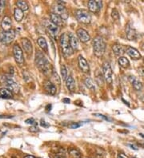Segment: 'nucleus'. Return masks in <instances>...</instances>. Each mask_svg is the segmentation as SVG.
<instances>
[{"label":"nucleus","mask_w":144,"mask_h":158,"mask_svg":"<svg viewBox=\"0 0 144 158\" xmlns=\"http://www.w3.org/2000/svg\"><path fill=\"white\" fill-rule=\"evenodd\" d=\"M35 65L42 73L47 74L50 71V63L48 60L41 51H37L35 54Z\"/></svg>","instance_id":"1"},{"label":"nucleus","mask_w":144,"mask_h":158,"mask_svg":"<svg viewBox=\"0 0 144 158\" xmlns=\"http://www.w3.org/2000/svg\"><path fill=\"white\" fill-rule=\"evenodd\" d=\"M106 50V43L101 36H97L93 39L94 54L97 57H102Z\"/></svg>","instance_id":"2"},{"label":"nucleus","mask_w":144,"mask_h":158,"mask_svg":"<svg viewBox=\"0 0 144 158\" xmlns=\"http://www.w3.org/2000/svg\"><path fill=\"white\" fill-rule=\"evenodd\" d=\"M59 42H60V46L63 54L65 55L66 57L71 56L74 53V50L72 49L71 46H70V41H69V36L67 33H63V35H61Z\"/></svg>","instance_id":"3"},{"label":"nucleus","mask_w":144,"mask_h":158,"mask_svg":"<svg viewBox=\"0 0 144 158\" xmlns=\"http://www.w3.org/2000/svg\"><path fill=\"white\" fill-rule=\"evenodd\" d=\"M2 82L6 85L7 89H9L11 91L14 93H18L19 91V84L13 79L11 75H3L1 78Z\"/></svg>","instance_id":"4"},{"label":"nucleus","mask_w":144,"mask_h":158,"mask_svg":"<svg viewBox=\"0 0 144 158\" xmlns=\"http://www.w3.org/2000/svg\"><path fill=\"white\" fill-rule=\"evenodd\" d=\"M76 18L79 22L84 24H88L91 23V16L90 13L86 10H78L75 13Z\"/></svg>","instance_id":"5"},{"label":"nucleus","mask_w":144,"mask_h":158,"mask_svg":"<svg viewBox=\"0 0 144 158\" xmlns=\"http://www.w3.org/2000/svg\"><path fill=\"white\" fill-rule=\"evenodd\" d=\"M15 38V33L14 30L2 31L0 33V42L3 44H10L13 42Z\"/></svg>","instance_id":"6"},{"label":"nucleus","mask_w":144,"mask_h":158,"mask_svg":"<svg viewBox=\"0 0 144 158\" xmlns=\"http://www.w3.org/2000/svg\"><path fill=\"white\" fill-rule=\"evenodd\" d=\"M13 54H14V57L15 59V62L19 65L22 66L24 63V57H23V53L22 51L21 47L18 45L15 44L13 47Z\"/></svg>","instance_id":"7"},{"label":"nucleus","mask_w":144,"mask_h":158,"mask_svg":"<svg viewBox=\"0 0 144 158\" xmlns=\"http://www.w3.org/2000/svg\"><path fill=\"white\" fill-rule=\"evenodd\" d=\"M102 73L106 82L108 84H111L112 82V75H113V72L110 64L108 62H104L102 65Z\"/></svg>","instance_id":"8"},{"label":"nucleus","mask_w":144,"mask_h":158,"mask_svg":"<svg viewBox=\"0 0 144 158\" xmlns=\"http://www.w3.org/2000/svg\"><path fill=\"white\" fill-rule=\"evenodd\" d=\"M44 26L46 29L47 30V31L50 33V35L54 37L58 35V31H59V28H58V26L55 25L53 23H51V22L48 20L44 21Z\"/></svg>","instance_id":"9"},{"label":"nucleus","mask_w":144,"mask_h":158,"mask_svg":"<svg viewBox=\"0 0 144 158\" xmlns=\"http://www.w3.org/2000/svg\"><path fill=\"white\" fill-rule=\"evenodd\" d=\"M53 10L55 14L59 15L61 18H63V20H66L68 18V14L67 11V9H66L64 6H63V5H59L57 3V5L54 7Z\"/></svg>","instance_id":"10"},{"label":"nucleus","mask_w":144,"mask_h":158,"mask_svg":"<svg viewBox=\"0 0 144 158\" xmlns=\"http://www.w3.org/2000/svg\"><path fill=\"white\" fill-rule=\"evenodd\" d=\"M102 1H99V0H97V1L91 0V1H89L88 2V8L89 10H90V11L94 12V13L99 11L102 8Z\"/></svg>","instance_id":"11"},{"label":"nucleus","mask_w":144,"mask_h":158,"mask_svg":"<svg viewBox=\"0 0 144 158\" xmlns=\"http://www.w3.org/2000/svg\"><path fill=\"white\" fill-rule=\"evenodd\" d=\"M76 34L78 38H79V40L82 42H88L91 39V36L88 34V32L84 30V29H83V28L78 29L76 31Z\"/></svg>","instance_id":"12"},{"label":"nucleus","mask_w":144,"mask_h":158,"mask_svg":"<svg viewBox=\"0 0 144 158\" xmlns=\"http://www.w3.org/2000/svg\"><path fill=\"white\" fill-rule=\"evenodd\" d=\"M78 62H79V67L81 69V70L84 73H88L90 71V67H89L86 60L82 55H79L78 57Z\"/></svg>","instance_id":"13"},{"label":"nucleus","mask_w":144,"mask_h":158,"mask_svg":"<svg viewBox=\"0 0 144 158\" xmlns=\"http://www.w3.org/2000/svg\"><path fill=\"white\" fill-rule=\"evenodd\" d=\"M126 35H127V38L129 40H130V41L135 40V39H136V37H137V32H136V30H135L130 24H127V27H126Z\"/></svg>","instance_id":"14"},{"label":"nucleus","mask_w":144,"mask_h":158,"mask_svg":"<svg viewBox=\"0 0 144 158\" xmlns=\"http://www.w3.org/2000/svg\"><path fill=\"white\" fill-rule=\"evenodd\" d=\"M128 79L130 81V82L131 83V85H132V86L134 87V89L138 90V91H139V90H141V89H142V82H140L136 77H135V76L133 75H130L129 76Z\"/></svg>","instance_id":"15"},{"label":"nucleus","mask_w":144,"mask_h":158,"mask_svg":"<svg viewBox=\"0 0 144 158\" xmlns=\"http://www.w3.org/2000/svg\"><path fill=\"white\" fill-rule=\"evenodd\" d=\"M127 54L129 56H130L132 59L134 60H138L141 58V54L140 53L136 50L135 48H133L131 46H128L127 48V51H126Z\"/></svg>","instance_id":"16"},{"label":"nucleus","mask_w":144,"mask_h":158,"mask_svg":"<svg viewBox=\"0 0 144 158\" xmlns=\"http://www.w3.org/2000/svg\"><path fill=\"white\" fill-rule=\"evenodd\" d=\"M22 44H23V47L25 52L27 54H31L32 53V44L28 39H22Z\"/></svg>","instance_id":"17"},{"label":"nucleus","mask_w":144,"mask_h":158,"mask_svg":"<svg viewBox=\"0 0 144 158\" xmlns=\"http://www.w3.org/2000/svg\"><path fill=\"white\" fill-rule=\"evenodd\" d=\"M12 26V22L11 19L9 18L8 16H5L2 19V23H1V26L3 29L4 31H8V30H11V28Z\"/></svg>","instance_id":"18"},{"label":"nucleus","mask_w":144,"mask_h":158,"mask_svg":"<svg viewBox=\"0 0 144 158\" xmlns=\"http://www.w3.org/2000/svg\"><path fill=\"white\" fill-rule=\"evenodd\" d=\"M44 88L51 95H55V94H56V91H57L55 85H54L52 82H51L50 81H46V82H45Z\"/></svg>","instance_id":"19"},{"label":"nucleus","mask_w":144,"mask_h":158,"mask_svg":"<svg viewBox=\"0 0 144 158\" xmlns=\"http://www.w3.org/2000/svg\"><path fill=\"white\" fill-rule=\"evenodd\" d=\"M0 98L5 99H11L13 98V94L7 88H1L0 89Z\"/></svg>","instance_id":"20"},{"label":"nucleus","mask_w":144,"mask_h":158,"mask_svg":"<svg viewBox=\"0 0 144 158\" xmlns=\"http://www.w3.org/2000/svg\"><path fill=\"white\" fill-rule=\"evenodd\" d=\"M50 17H51V22L53 23L55 25L58 26H62L63 24V19L58 14L52 13V14H51Z\"/></svg>","instance_id":"21"},{"label":"nucleus","mask_w":144,"mask_h":158,"mask_svg":"<svg viewBox=\"0 0 144 158\" xmlns=\"http://www.w3.org/2000/svg\"><path fill=\"white\" fill-rule=\"evenodd\" d=\"M69 41H70V44L73 50H77L79 47V42H78V39H77L76 36L73 34V33H69Z\"/></svg>","instance_id":"22"},{"label":"nucleus","mask_w":144,"mask_h":158,"mask_svg":"<svg viewBox=\"0 0 144 158\" xmlns=\"http://www.w3.org/2000/svg\"><path fill=\"white\" fill-rule=\"evenodd\" d=\"M66 85L70 92H73L75 89V82L71 76H69L66 80Z\"/></svg>","instance_id":"23"},{"label":"nucleus","mask_w":144,"mask_h":158,"mask_svg":"<svg viewBox=\"0 0 144 158\" xmlns=\"http://www.w3.org/2000/svg\"><path fill=\"white\" fill-rule=\"evenodd\" d=\"M112 51L118 56H122L125 52V50L123 48V46L122 45H119V44H115V45L112 46Z\"/></svg>","instance_id":"24"},{"label":"nucleus","mask_w":144,"mask_h":158,"mask_svg":"<svg viewBox=\"0 0 144 158\" xmlns=\"http://www.w3.org/2000/svg\"><path fill=\"white\" fill-rule=\"evenodd\" d=\"M14 17L17 22H21L24 17L23 11L18 7H16L14 11Z\"/></svg>","instance_id":"25"},{"label":"nucleus","mask_w":144,"mask_h":158,"mask_svg":"<svg viewBox=\"0 0 144 158\" xmlns=\"http://www.w3.org/2000/svg\"><path fill=\"white\" fill-rule=\"evenodd\" d=\"M37 42L39 46L45 52H47V41H46V39H45L43 37H40V38L38 39Z\"/></svg>","instance_id":"26"},{"label":"nucleus","mask_w":144,"mask_h":158,"mask_svg":"<svg viewBox=\"0 0 144 158\" xmlns=\"http://www.w3.org/2000/svg\"><path fill=\"white\" fill-rule=\"evenodd\" d=\"M119 64L123 68H127L130 66V62H129V60L127 57H120L119 58Z\"/></svg>","instance_id":"27"},{"label":"nucleus","mask_w":144,"mask_h":158,"mask_svg":"<svg viewBox=\"0 0 144 158\" xmlns=\"http://www.w3.org/2000/svg\"><path fill=\"white\" fill-rule=\"evenodd\" d=\"M84 83H85V85L89 89H91V90H95V84H94L93 81L91 79L90 77H87V78L85 79L84 81Z\"/></svg>","instance_id":"28"},{"label":"nucleus","mask_w":144,"mask_h":158,"mask_svg":"<svg viewBox=\"0 0 144 158\" xmlns=\"http://www.w3.org/2000/svg\"><path fill=\"white\" fill-rule=\"evenodd\" d=\"M16 5H17V7H18V8H19L20 10H22L23 11H27L28 8H29L27 2H25V1H22V0H20V1H18V2H16Z\"/></svg>","instance_id":"29"},{"label":"nucleus","mask_w":144,"mask_h":158,"mask_svg":"<svg viewBox=\"0 0 144 158\" xmlns=\"http://www.w3.org/2000/svg\"><path fill=\"white\" fill-rule=\"evenodd\" d=\"M61 74H62V77H63V80H67V67H66L65 65H62V67H61Z\"/></svg>","instance_id":"30"},{"label":"nucleus","mask_w":144,"mask_h":158,"mask_svg":"<svg viewBox=\"0 0 144 158\" xmlns=\"http://www.w3.org/2000/svg\"><path fill=\"white\" fill-rule=\"evenodd\" d=\"M95 79H96V82H97L99 85H102V83H103V78H102V73H100L99 70H97V72H96L95 73Z\"/></svg>","instance_id":"31"},{"label":"nucleus","mask_w":144,"mask_h":158,"mask_svg":"<svg viewBox=\"0 0 144 158\" xmlns=\"http://www.w3.org/2000/svg\"><path fill=\"white\" fill-rule=\"evenodd\" d=\"M69 153H70V155L73 158H79L80 157V156H81V154H80L79 151H78V150L75 149H70Z\"/></svg>","instance_id":"32"},{"label":"nucleus","mask_w":144,"mask_h":158,"mask_svg":"<svg viewBox=\"0 0 144 158\" xmlns=\"http://www.w3.org/2000/svg\"><path fill=\"white\" fill-rule=\"evenodd\" d=\"M111 16H112V18H114V20H119V12H118V11H117L116 9H114L113 11H112Z\"/></svg>","instance_id":"33"},{"label":"nucleus","mask_w":144,"mask_h":158,"mask_svg":"<svg viewBox=\"0 0 144 158\" xmlns=\"http://www.w3.org/2000/svg\"><path fill=\"white\" fill-rule=\"evenodd\" d=\"M6 7V2L4 0H0V15H2Z\"/></svg>","instance_id":"34"},{"label":"nucleus","mask_w":144,"mask_h":158,"mask_svg":"<svg viewBox=\"0 0 144 158\" xmlns=\"http://www.w3.org/2000/svg\"><path fill=\"white\" fill-rule=\"evenodd\" d=\"M25 122L28 125H35L36 124V122L34 118H28V119L26 120Z\"/></svg>","instance_id":"35"},{"label":"nucleus","mask_w":144,"mask_h":158,"mask_svg":"<svg viewBox=\"0 0 144 158\" xmlns=\"http://www.w3.org/2000/svg\"><path fill=\"white\" fill-rule=\"evenodd\" d=\"M40 125H41V126H42L43 128H48L49 126H50V125H49L48 123H47L45 120L42 119L41 120V122H40Z\"/></svg>","instance_id":"36"},{"label":"nucleus","mask_w":144,"mask_h":158,"mask_svg":"<svg viewBox=\"0 0 144 158\" xmlns=\"http://www.w3.org/2000/svg\"><path fill=\"white\" fill-rule=\"evenodd\" d=\"M52 73H53V78L55 79V81L57 80V82H58V84H60V79H59V78H58L57 73H56L55 71L54 70H53V72H52Z\"/></svg>","instance_id":"37"},{"label":"nucleus","mask_w":144,"mask_h":158,"mask_svg":"<svg viewBox=\"0 0 144 158\" xmlns=\"http://www.w3.org/2000/svg\"><path fill=\"white\" fill-rule=\"evenodd\" d=\"M30 132H33V133H36V132H39V128L37 127V125H35V126H32V127H30Z\"/></svg>","instance_id":"38"},{"label":"nucleus","mask_w":144,"mask_h":158,"mask_svg":"<svg viewBox=\"0 0 144 158\" xmlns=\"http://www.w3.org/2000/svg\"><path fill=\"white\" fill-rule=\"evenodd\" d=\"M81 125H82V124H80V123H73L70 126V127L71 129H76V128H79V127H80Z\"/></svg>","instance_id":"39"},{"label":"nucleus","mask_w":144,"mask_h":158,"mask_svg":"<svg viewBox=\"0 0 144 158\" xmlns=\"http://www.w3.org/2000/svg\"><path fill=\"white\" fill-rule=\"evenodd\" d=\"M96 116H98V117H102L103 119L105 120H107V121H109V122H111L112 120L111 119H110L109 117H105L104 115H102V114H95Z\"/></svg>","instance_id":"40"},{"label":"nucleus","mask_w":144,"mask_h":158,"mask_svg":"<svg viewBox=\"0 0 144 158\" xmlns=\"http://www.w3.org/2000/svg\"><path fill=\"white\" fill-rule=\"evenodd\" d=\"M139 74H141V75H144V67H140V68H139Z\"/></svg>","instance_id":"41"},{"label":"nucleus","mask_w":144,"mask_h":158,"mask_svg":"<svg viewBox=\"0 0 144 158\" xmlns=\"http://www.w3.org/2000/svg\"><path fill=\"white\" fill-rule=\"evenodd\" d=\"M127 145L129 147H130V149H134V150H138V148L136 146H135V144H127Z\"/></svg>","instance_id":"42"},{"label":"nucleus","mask_w":144,"mask_h":158,"mask_svg":"<svg viewBox=\"0 0 144 158\" xmlns=\"http://www.w3.org/2000/svg\"><path fill=\"white\" fill-rule=\"evenodd\" d=\"M118 158H128V157L126 156V155H124L123 153H119L118 154Z\"/></svg>","instance_id":"43"},{"label":"nucleus","mask_w":144,"mask_h":158,"mask_svg":"<svg viewBox=\"0 0 144 158\" xmlns=\"http://www.w3.org/2000/svg\"><path fill=\"white\" fill-rule=\"evenodd\" d=\"M63 102L66 104H69L70 102V100L69 98H63Z\"/></svg>","instance_id":"44"},{"label":"nucleus","mask_w":144,"mask_h":158,"mask_svg":"<svg viewBox=\"0 0 144 158\" xmlns=\"http://www.w3.org/2000/svg\"><path fill=\"white\" fill-rule=\"evenodd\" d=\"M24 158H35V157L33 156H30V155H28V156H26Z\"/></svg>","instance_id":"45"},{"label":"nucleus","mask_w":144,"mask_h":158,"mask_svg":"<svg viewBox=\"0 0 144 158\" xmlns=\"http://www.w3.org/2000/svg\"><path fill=\"white\" fill-rule=\"evenodd\" d=\"M55 158H65L63 156H61V155H57V156H55Z\"/></svg>","instance_id":"46"},{"label":"nucleus","mask_w":144,"mask_h":158,"mask_svg":"<svg viewBox=\"0 0 144 158\" xmlns=\"http://www.w3.org/2000/svg\"><path fill=\"white\" fill-rule=\"evenodd\" d=\"M122 100H123V102H125V104H126V105H127L128 106H129V104H128V102H127V101H124V99H122Z\"/></svg>","instance_id":"47"},{"label":"nucleus","mask_w":144,"mask_h":158,"mask_svg":"<svg viewBox=\"0 0 144 158\" xmlns=\"http://www.w3.org/2000/svg\"><path fill=\"white\" fill-rule=\"evenodd\" d=\"M139 135L141 136V137H142V138H144V134H143V133H139Z\"/></svg>","instance_id":"48"},{"label":"nucleus","mask_w":144,"mask_h":158,"mask_svg":"<svg viewBox=\"0 0 144 158\" xmlns=\"http://www.w3.org/2000/svg\"><path fill=\"white\" fill-rule=\"evenodd\" d=\"M142 50H143V51H144V43L142 44Z\"/></svg>","instance_id":"49"}]
</instances>
